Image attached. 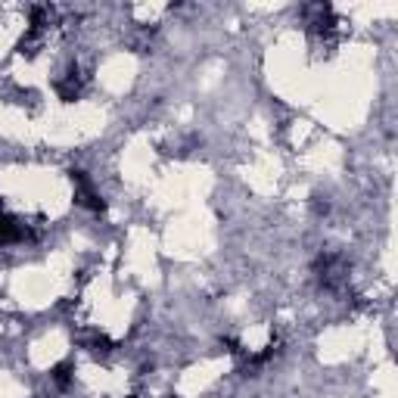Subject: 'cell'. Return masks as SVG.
<instances>
[{
  "label": "cell",
  "mask_w": 398,
  "mask_h": 398,
  "mask_svg": "<svg viewBox=\"0 0 398 398\" xmlns=\"http://www.w3.org/2000/svg\"><path fill=\"white\" fill-rule=\"evenodd\" d=\"M171 398H175V395H171Z\"/></svg>",
  "instance_id": "obj_5"
},
{
  "label": "cell",
  "mask_w": 398,
  "mask_h": 398,
  "mask_svg": "<svg viewBox=\"0 0 398 398\" xmlns=\"http://www.w3.org/2000/svg\"><path fill=\"white\" fill-rule=\"evenodd\" d=\"M22 237H25L22 224H19L13 215L0 212V246H10V243H19Z\"/></svg>",
  "instance_id": "obj_2"
},
{
  "label": "cell",
  "mask_w": 398,
  "mask_h": 398,
  "mask_svg": "<svg viewBox=\"0 0 398 398\" xmlns=\"http://www.w3.org/2000/svg\"><path fill=\"white\" fill-rule=\"evenodd\" d=\"M72 184H75V199H78V205H84V209L94 212V215L106 212L103 196H100L97 190H94V184H90V177H88V171L75 168V171H72Z\"/></svg>",
  "instance_id": "obj_1"
},
{
  "label": "cell",
  "mask_w": 398,
  "mask_h": 398,
  "mask_svg": "<svg viewBox=\"0 0 398 398\" xmlns=\"http://www.w3.org/2000/svg\"><path fill=\"white\" fill-rule=\"evenodd\" d=\"M50 376H53V383H56L59 389H65V386L72 383V364H69V361H59L56 367L50 370Z\"/></svg>",
  "instance_id": "obj_4"
},
{
  "label": "cell",
  "mask_w": 398,
  "mask_h": 398,
  "mask_svg": "<svg viewBox=\"0 0 398 398\" xmlns=\"http://www.w3.org/2000/svg\"><path fill=\"white\" fill-rule=\"evenodd\" d=\"M56 94L63 103H72V100L78 97V78H75V72H69V78H63V81L56 84Z\"/></svg>",
  "instance_id": "obj_3"
}]
</instances>
